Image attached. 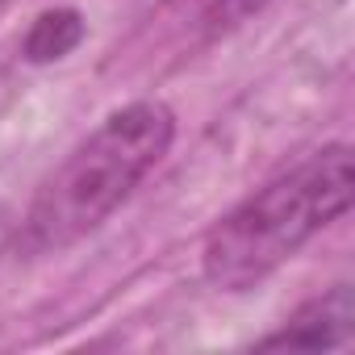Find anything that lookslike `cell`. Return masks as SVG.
<instances>
[{"label":"cell","mask_w":355,"mask_h":355,"mask_svg":"<svg viewBox=\"0 0 355 355\" xmlns=\"http://www.w3.org/2000/svg\"><path fill=\"white\" fill-rule=\"evenodd\" d=\"M175 138V113L163 101H134L109 113L38 189L21 218V251H67L84 234L101 230L146 175L159 167Z\"/></svg>","instance_id":"1"},{"label":"cell","mask_w":355,"mask_h":355,"mask_svg":"<svg viewBox=\"0 0 355 355\" xmlns=\"http://www.w3.org/2000/svg\"><path fill=\"white\" fill-rule=\"evenodd\" d=\"M268 0H184V21L201 42H214L255 17Z\"/></svg>","instance_id":"5"},{"label":"cell","mask_w":355,"mask_h":355,"mask_svg":"<svg viewBox=\"0 0 355 355\" xmlns=\"http://www.w3.org/2000/svg\"><path fill=\"white\" fill-rule=\"evenodd\" d=\"M355 334V301H351V284H334L330 293L305 301L276 334L259 338V347H347Z\"/></svg>","instance_id":"3"},{"label":"cell","mask_w":355,"mask_h":355,"mask_svg":"<svg viewBox=\"0 0 355 355\" xmlns=\"http://www.w3.org/2000/svg\"><path fill=\"white\" fill-rule=\"evenodd\" d=\"M5 239H9V222H5V214H0V251H5Z\"/></svg>","instance_id":"6"},{"label":"cell","mask_w":355,"mask_h":355,"mask_svg":"<svg viewBox=\"0 0 355 355\" xmlns=\"http://www.w3.org/2000/svg\"><path fill=\"white\" fill-rule=\"evenodd\" d=\"M80 38H84V17L76 9H51L26 34V59L30 63H55V59L71 55L80 46Z\"/></svg>","instance_id":"4"},{"label":"cell","mask_w":355,"mask_h":355,"mask_svg":"<svg viewBox=\"0 0 355 355\" xmlns=\"http://www.w3.org/2000/svg\"><path fill=\"white\" fill-rule=\"evenodd\" d=\"M355 197V163L347 142H330L268 180L230 209L201 247V272L222 293H247L284 268L309 239L334 226Z\"/></svg>","instance_id":"2"}]
</instances>
